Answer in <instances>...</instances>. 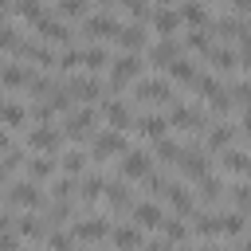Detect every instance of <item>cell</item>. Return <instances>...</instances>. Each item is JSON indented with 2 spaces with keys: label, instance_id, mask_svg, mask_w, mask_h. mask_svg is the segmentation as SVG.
<instances>
[{
  "label": "cell",
  "instance_id": "obj_1",
  "mask_svg": "<svg viewBox=\"0 0 251 251\" xmlns=\"http://www.w3.org/2000/svg\"><path fill=\"white\" fill-rule=\"evenodd\" d=\"M141 67H145V63H141V55H137V51H122V55H114V59H110L106 90H110V94H118L126 82H133V78L141 75Z\"/></svg>",
  "mask_w": 251,
  "mask_h": 251
},
{
  "label": "cell",
  "instance_id": "obj_2",
  "mask_svg": "<svg viewBox=\"0 0 251 251\" xmlns=\"http://www.w3.org/2000/svg\"><path fill=\"white\" fill-rule=\"evenodd\" d=\"M8 208L16 212V208H27V212H39V208H47V196L39 192V180H8Z\"/></svg>",
  "mask_w": 251,
  "mask_h": 251
},
{
  "label": "cell",
  "instance_id": "obj_3",
  "mask_svg": "<svg viewBox=\"0 0 251 251\" xmlns=\"http://www.w3.org/2000/svg\"><path fill=\"white\" fill-rule=\"evenodd\" d=\"M133 102L137 106H173L176 94H173V82L169 78H141L137 90H133Z\"/></svg>",
  "mask_w": 251,
  "mask_h": 251
},
{
  "label": "cell",
  "instance_id": "obj_4",
  "mask_svg": "<svg viewBox=\"0 0 251 251\" xmlns=\"http://www.w3.org/2000/svg\"><path fill=\"white\" fill-rule=\"evenodd\" d=\"M63 141H67V133H63V126H31L27 129V149H39V153H59L63 149Z\"/></svg>",
  "mask_w": 251,
  "mask_h": 251
},
{
  "label": "cell",
  "instance_id": "obj_5",
  "mask_svg": "<svg viewBox=\"0 0 251 251\" xmlns=\"http://www.w3.org/2000/svg\"><path fill=\"white\" fill-rule=\"evenodd\" d=\"M71 231H75V239H86V243H98V239H110V231H114V224L106 220V216H78V220H71Z\"/></svg>",
  "mask_w": 251,
  "mask_h": 251
},
{
  "label": "cell",
  "instance_id": "obj_6",
  "mask_svg": "<svg viewBox=\"0 0 251 251\" xmlns=\"http://www.w3.org/2000/svg\"><path fill=\"white\" fill-rule=\"evenodd\" d=\"M102 118H106V126H110V129H122V133L137 122V118H133V106H129V102H122L118 94L102 98Z\"/></svg>",
  "mask_w": 251,
  "mask_h": 251
},
{
  "label": "cell",
  "instance_id": "obj_7",
  "mask_svg": "<svg viewBox=\"0 0 251 251\" xmlns=\"http://www.w3.org/2000/svg\"><path fill=\"white\" fill-rule=\"evenodd\" d=\"M82 35H86V39H118V35H122V20H114V16H106V12L86 16V20H82Z\"/></svg>",
  "mask_w": 251,
  "mask_h": 251
},
{
  "label": "cell",
  "instance_id": "obj_8",
  "mask_svg": "<svg viewBox=\"0 0 251 251\" xmlns=\"http://www.w3.org/2000/svg\"><path fill=\"white\" fill-rule=\"evenodd\" d=\"M118 173H122V176H129V180H141V176H153V157H149V149H129V153L122 157V165H118Z\"/></svg>",
  "mask_w": 251,
  "mask_h": 251
},
{
  "label": "cell",
  "instance_id": "obj_9",
  "mask_svg": "<svg viewBox=\"0 0 251 251\" xmlns=\"http://www.w3.org/2000/svg\"><path fill=\"white\" fill-rule=\"evenodd\" d=\"M63 133H67V141H86V137H94V110H90V106L75 110V114L67 118Z\"/></svg>",
  "mask_w": 251,
  "mask_h": 251
},
{
  "label": "cell",
  "instance_id": "obj_10",
  "mask_svg": "<svg viewBox=\"0 0 251 251\" xmlns=\"http://www.w3.org/2000/svg\"><path fill=\"white\" fill-rule=\"evenodd\" d=\"M90 153H94L98 161H106L110 153H126V133H122V129H102V133H94V137H90Z\"/></svg>",
  "mask_w": 251,
  "mask_h": 251
},
{
  "label": "cell",
  "instance_id": "obj_11",
  "mask_svg": "<svg viewBox=\"0 0 251 251\" xmlns=\"http://www.w3.org/2000/svg\"><path fill=\"white\" fill-rule=\"evenodd\" d=\"M165 200H169V208H173L176 216H184V220H188V216L200 208V200H196V196H192V192H188L180 180H169V188H165Z\"/></svg>",
  "mask_w": 251,
  "mask_h": 251
},
{
  "label": "cell",
  "instance_id": "obj_12",
  "mask_svg": "<svg viewBox=\"0 0 251 251\" xmlns=\"http://www.w3.org/2000/svg\"><path fill=\"white\" fill-rule=\"evenodd\" d=\"M184 47H188V43H180L176 35H165V39H157V43L149 47V63H157V67H169V63H176V59L184 55Z\"/></svg>",
  "mask_w": 251,
  "mask_h": 251
},
{
  "label": "cell",
  "instance_id": "obj_13",
  "mask_svg": "<svg viewBox=\"0 0 251 251\" xmlns=\"http://www.w3.org/2000/svg\"><path fill=\"white\" fill-rule=\"evenodd\" d=\"M133 129H137L145 141H161V137L169 133V118H165V114H157V110H145V114H137Z\"/></svg>",
  "mask_w": 251,
  "mask_h": 251
},
{
  "label": "cell",
  "instance_id": "obj_14",
  "mask_svg": "<svg viewBox=\"0 0 251 251\" xmlns=\"http://www.w3.org/2000/svg\"><path fill=\"white\" fill-rule=\"evenodd\" d=\"M110 243H114V251H137V247H145L149 239L141 235V227H137V224H114Z\"/></svg>",
  "mask_w": 251,
  "mask_h": 251
},
{
  "label": "cell",
  "instance_id": "obj_15",
  "mask_svg": "<svg viewBox=\"0 0 251 251\" xmlns=\"http://www.w3.org/2000/svg\"><path fill=\"white\" fill-rule=\"evenodd\" d=\"M176 12L184 16V24H188L192 31H208V27H212V16H208V4H204V0H180Z\"/></svg>",
  "mask_w": 251,
  "mask_h": 251
},
{
  "label": "cell",
  "instance_id": "obj_16",
  "mask_svg": "<svg viewBox=\"0 0 251 251\" xmlns=\"http://www.w3.org/2000/svg\"><path fill=\"white\" fill-rule=\"evenodd\" d=\"M35 75H39V71H31V67H20V59H8V63H4V86H8L12 94H16L20 86H24V90H31Z\"/></svg>",
  "mask_w": 251,
  "mask_h": 251
},
{
  "label": "cell",
  "instance_id": "obj_17",
  "mask_svg": "<svg viewBox=\"0 0 251 251\" xmlns=\"http://www.w3.org/2000/svg\"><path fill=\"white\" fill-rule=\"evenodd\" d=\"M106 204H110V212H133V208H137V204H133V192L126 188L122 176L106 180Z\"/></svg>",
  "mask_w": 251,
  "mask_h": 251
},
{
  "label": "cell",
  "instance_id": "obj_18",
  "mask_svg": "<svg viewBox=\"0 0 251 251\" xmlns=\"http://www.w3.org/2000/svg\"><path fill=\"white\" fill-rule=\"evenodd\" d=\"M35 31H39V39L43 43H71V27H67V20H55V16H43L39 24H35Z\"/></svg>",
  "mask_w": 251,
  "mask_h": 251
},
{
  "label": "cell",
  "instance_id": "obj_19",
  "mask_svg": "<svg viewBox=\"0 0 251 251\" xmlns=\"http://www.w3.org/2000/svg\"><path fill=\"white\" fill-rule=\"evenodd\" d=\"M133 220H137V227H141V231H153V227L161 231V224H165L169 216H165V208H161V204H153V200H141V204L133 208Z\"/></svg>",
  "mask_w": 251,
  "mask_h": 251
},
{
  "label": "cell",
  "instance_id": "obj_20",
  "mask_svg": "<svg viewBox=\"0 0 251 251\" xmlns=\"http://www.w3.org/2000/svg\"><path fill=\"white\" fill-rule=\"evenodd\" d=\"M67 86H71V94L78 102H98L102 98V82L94 75H75V78H67Z\"/></svg>",
  "mask_w": 251,
  "mask_h": 251
},
{
  "label": "cell",
  "instance_id": "obj_21",
  "mask_svg": "<svg viewBox=\"0 0 251 251\" xmlns=\"http://www.w3.org/2000/svg\"><path fill=\"white\" fill-rule=\"evenodd\" d=\"M59 169H63V161H59V157H51V153L27 157V176H31V180H51Z\"/></svg>",
  "mask_w": 251,
  "mask_h": 251
},
{
  "label": "cell",
  "instance_id": "obj_22",
  "mask_svg": "<svg viewBox=\"0 0 251 251\" xmlns=\"http://www.w3.org/2000/svg\"><path fill=\"white\" fill-rule=\"evenodd\" d=\"M24 122L31 126V106H20L16 98H8V102H4V126H8V133L24 129Z\"/></svg>",
  "mask_w": 251,
  "mask_h": 251
},
{
  "label": "cell",
  "instance_id": "obj_23",
  "mask_svg": "<svg viewBox=\"0 0 251 251\" xmlns=\"http://www.w3.org/2000/svg\"><path fill=\"white\" fill-rule=\"evenodd\" d=\"M98 196H106V176H102V173H90V176H82V180H78V200L90 208Z\"/></svg>",
  "mask_w": 251,
  "mask_h": 251
},
{
  "label": "cell",
  "instance_id": "obj_24",
  "mask_svg": "<svg viewBox=\"0 0 251 251\" xmlns=\"http://www.w3.org/2000/svg\"><path fill=\"white\" fill-rule=\"evenodd\" d=\"M180 20H184V16H180V12H176V8H157V12H153V20H149V24H153V27H157V35H161V39H165V35H173V31H176V27H180Z\"/></svg>",
  "mask_w": 251,
  "mask_h": 251
},
{
  "label": "cell",
  "instance_id": "obj_25",
  "mask_svg": "<svg viewBox=\"0 0 251 251\" xmlns=\"http://www.w3.org/2000/svg\"><path fill=\"white\" fill-rule=\"evenodd\" d=\"M165 71H169V82H192V86H196V78H200V71H196V63H192L188 55H180V59L169 63Z\"/></svg>",
  "mask_w": 251,
  "mask_h": 251
},
{
  "label": "cell",
  "instance_id": "obj_26",
  "mask_svg": "<svg viewBox=\"0 0 251 251\" xmlns=\"http://www.w3.org/2000/svg\"><path fill=\"white\" fill-rule=\"evenodd\" d=\"M118 43H122L126 51H141V47H149V35H145V27H141V24H122Z\"/></svg>",
  "mask_w": 251,
  "mask_h": 251
},
{
  "label": "cell",
  "instance_id": "obj_27",
  "mask_svg": "<svg viewBox=\"0 0 251 251\" xmlns=\"http://www.w3.org/2000/svg\"><path fill=\"white\" fill-rule=\"evenodd\" d=\"M220 157H224L220 165H224L227 173H235V176H251V157H247L243 149H224Z\"/></svg>",
  "mask_w": 251,
  "mask_h": 251
},
{
  "label": "cell",
  "instance_id": "obj_28",
  "mask_svg": "<svg viewBox=\"0 0 251 251\" xmlns=\"http://www.w3.org/2000/svg\"><path fill=\"white\" fill-rule=\"evenodd\" d=\"M188 231H192V224H188L184 216H169V220L161 224V235H165V239H173V243H184V239H188Z\"/></svg>",
  "mask_w": 251,
  "mask_h": 251
},
{
  "label": "cell",
  "instance_id": "obj_29",
  "mask_svg": "<svg viewBox=\"0 0 251 251\" xmlns=\"http://www.w3.org/2000/svg\"><path fill=\"white\" fill-rule=\"evenodd\" d=\"M208 63H212V71L227 75V71H235V67H239V55H235L231 47H216V51L208 55Z\"/></svg>",
  "mask_w": 251,
  "mask_h": 251
},
{
  "label": "cell",
  "instance_id": "obj_30",
  "mask_svg": "<svg viewBox=\"0 0 251 251\" xmlns=\"http://www.w3.org/2000/svg\"><path fill=\"white\" fill-rule=\"evenodd\" d=\"M86 8H90V0H59L55 4V16L59 20H86L90 16Z\"/></svg>",
  "mask_w": 251,
  "mask_h": 251
},
{
  "label": "cell",
  "instance_id": "obj_31",
  "mask_svg": "<svg viewBox=\"0 0 251 251\" xmlns=\"http://www.w3.org/2000/svg\"><path fill=\"white\" fill-rule=\"evenodd\" d=\"M227 200L235 204V212H247V216H251V180L231 184V188H227Z\"/></svg>",
  "mask_w": 251,
  "mask_h": 251
},
{
  "label": "cell",
  "instance_id": "obj_32",
  "mask_svg": "<svg viewBox=\"0 0 251 251\" xmlns=\"http://www.w3.org/2000/svg\"><path fill=\"white\" fill-rule=\"evenodd\" d=\"M224 188H227L224 180H216V176H204V180H200V192H196V200H200V204H216V200L224 196Z\"/></svg>",
  "mask_w": 251,
  "mask_h": 251
},
{
  "label": "cell",
  "instance_id": "obj_33",
  "mask_svg": "<svg viewBox=\"0 0 251 251\" xmlns=\"http://www.w3.org/2000/svg\"><path fill=\"white\" fill-rule=\"evenodd\" d=\"M86 157H90L86 149H67V153H63V173H67V176H78V173L86 169Z\"/></svg>",
  "mask_w": 251,
  "mask_h": 251
},
{
  "label": "cell",
  "instance_id": "obj_34",
  "mask_svg": "<svg viewBox=\"0 0 251 251\" xmlns=\"http://www.w3.org/2000/svg\"><path fill=\"white\" fill-rule=\"evenodd\" d=\"M43 243H47V251H75V231H59V227H51Z\"/></svg>",
  "mask_w": 251,
  "mask_h": 251
},
{
  "label": "cell",
  "instance_id": "obj_35",
  "mask_svg": "<svg viewBox=\"0 0 251 251\" xmlns=\"http://www.w3.org/2000/svg\"><path fill=\"white\" fill-rule=\"evenodd\" d=\"M122 8L133 16V24H141V20H153V12H157V8H149V0H122Z\"/></svg>",
  "mask_w": 251,
  "mask_h": 251
},
{
  "label": "cell",
  "instance_id": "obj_36",
  "mask_svg": "<svg viewBox=\"0 0 251 251\" xmlns=\"http://www.w3.org/2000/svg\"><path fill=\"white\" fill-rule=\"evenodd\" d=\"M192 51H200V55H212L216 47H212V31H188V39H184Z\"/></svg>",
  "mask_w": 251,
  "mask_h": 251
},
{
  "label": "cell",
  "instance_id": "obj_37",
  "mask_svg": "<svg viewBox=\"0 0 251 251\" xmlns=\"http://www.w3.org/2000/svg\"><path fill=\"white\" fill-rule=\"evenodd\" d=\"M227 90H231V102H243V106H251V78H235Z\"/></svg>",
  "mask_w": 251,
  "mask_h": 251
},
{
  "label": "cell",
  "instance_id": "obj_38",
  "mask_svg": "<svg viewBox=\"0 0 251 251\" xmlns=\"http://www.w3.org/2000/svg\"><path fill=\"white\" fill-rule=\"evenodd\" d=\"M141 251H173V239H165V235H161V239H149Z\"/></svg>",
  "mask_w": 251,
  "mask_h": 251
},
{
  "label": "cell",
  "instance_id": "obj_39",
  "mask_svg": "<svg viewBox=\"0 0 251 251\" xmlns=\"http://www.w3.org/2000/svg\"><path fill=\"white\" fill-rule=\"evenodd\" d=\"M239 67L251 71V43H239Z\"/></svg>",
  "mask_w": 251,
  "mask_h": 251
},
{
  "label": "cell",
  "instance_id": "obj_40",
  "mask_svg": "<svg viewBox=\"0 0 251 251\" xmlns=\"http://www.w3.org/2000/svg\"><path fill=\"white\" fill-rule=\"evenodd\" d=\"M231 12H235V16H247V12H251V0H231Z\"/></svg>",
  "mask_w": 251,
  "mask_h": 251
},
{
  "label": "cell",
  "instance_id": "obj_41",
  "mask_svg": "<svg viewBox=\"0 0 251 251\" xmlns=\"http://www.w3.org/2000/svg\"><path fill=\"white\" fill-rule=\"evenodd\" d=\"M239 129H243V137H247V141H251V110H247V114H243V122H239Z\"/></svg>",
  "mask_w": 251,
  "mask_h": 251
},
{
  "label": "cell",
  "instance_id": "obj_42",
  "mask_svg": "<svg viewBox=\"0 0 251 251\" xmlns=\"http://www.w3.org/2000/svg\"><path fill=\"white\" fill-rule=\"evenodd\" d=\"M239 251H251V235H243V243H239Z\"/></svg>",
  "mask_w": 251,
  "mask_h": 251
},
{
  "label": "cell",
  "instance_id": "obj_43",
  "mask_svg": "<svg viewBox=\"0 0 251 251\" xmlns=\"http://www.w3.org/2000/svg\"><path fill=\"white\" fill-rule=\"evenodd\" d=\"M24 251H35V247H31V243H27V247H24Z\"/></svg>",
  "mask_w": 251,
  "mask_h": 251
},
{
  "label": "cell",
  "instance_id": "obj_44",
  "mask_svg": "<svg viewBox=\"0 0 251 251\" xmlns=\"http://www.w3.org/2000/svg\"><path fill=\"white\" fill-rule=\"evenodd\" d=\"M102 4H114V0H102Z\"/></svg>",
  "mask_w": 251,
  "mask_h": 251
},
{
  "label": "cell",
  "instance_id": "obj_45",
  "mask_svg": "<svg viewBox=\"0 0 251 251\" xmlns=\"http://www.w3.org/2000/svg\"><path fill=\"white\" fill-rule=\"evenodd\" d=\"M180 251H192V247H180Z\"/></svg>",
  "mask_w": 251,
  "mask_h": 251
},
{
  "label": "cell",
  "instance_id": "obj_46",
  "mask_svg": "<svg viewBox=\"0 0 251 251\" xmlns=\"http://www.w3.org/2000/svg\"><path fill=\"white\" fill-rule=\"evenodd\" d=\"M247 220H251V216H247Z\"/></svg>",
  "mask_w": 251,
  "mask_h": 251
}]
</instances>
